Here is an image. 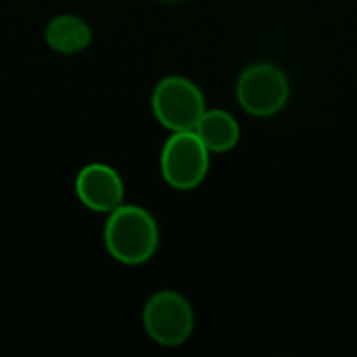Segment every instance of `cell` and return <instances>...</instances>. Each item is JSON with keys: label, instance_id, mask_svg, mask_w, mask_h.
<instances>
[{"label": "cell", "instance_id": "obj_8", "mask_svg": "<svg viewBox=\"0 0 357 357\" xmlns=\"http://www.w3.org/2000/svg\"><path fill=\"white\" fill-rule=\"evenodd\" d=\"M195 132L211 153H228L241 140L238 121L222 109H207Z\"/></svg>", "mask_w": 357, "mask_h": 357}, {"label": "cell", "instance_id": "obj_3", "mask_svg": "<svg viewBox=\"0 0 357 357\" xmlns=\"http://www.w3.org/2000/svg\"><path fill=\"white\" fill-rule=\"evenodd\" d=\"M142 326L157 345L180 347L195 331L192 305L176 291H157L144 303Z\"/></svg>", "mask_w": 357, "mask_h": 357}, {"label": "cell", "instance_id": "obj_4", "mask_svg": "<svg viewBox=\"0 0 357 357\" xmlns=\"http://www.w3.org/2000/svg\"><path fill=\"white\" fill-rule=\"evenodd\" d=\"M209 149L195 130L174 132L161 151V176L176 190H192L209 174Z\"/></svg>", "mask_w": 357, "mask_h": 357}, {"label": "cell", "instance_id": "obj_9", "mask_svg": "<svg viewBox=\"0 0 357 357\" xmlns=\"http://www.w3.org/2000/svg\"><path fill=\"white\" fill-rule=\"evenodd\" d=\"M155 2H161V4H167V6H180L188 0H155Z\"/></svg>", "mask_w": 357, "mask_h": 357}, {"label": "cell", "instance_id": "obj_1", "mask_svg": "<svg viewBox=\"0 0 357 357\" xmlns=\"http://www.w3.org/2000/svg\"><path fill=\"white\" fill-rule=\"evenodd\" d=\"M105 247L123 266L146 264L159 249V226L144 207L119 205L105 224Z\"/></svg>", "mask_w": 357, "mask_h": 357}, {"label": "cell", "instance_id": "obj_7", "mask_svg": "<svg viewBox=\"0 0 357 357\" xmlns=\"http://www.w3.org/2000/svg\"><path fill=\"white\" fill-rule=\"evenodd\" d=\"M44 40L59 54H77L92 44V27L77 15H56L48 21Z\"/></svg>", "mask_w": 357, "mask_h": 357}, {"label": "cell", "instance_id": "obj_5", "mask_svg": "<svg viewBox=\"0 0 357 357\" xmlns=\"http://www.w3.org/2000/svg\"><path fill=\"white\" fill-rule=\"evenodd\" d=\"M291 98V84L287 73L272 63H253L238 75L236 100L255 115L270 117L280 113Z\"/></svg>", "mask_w": 357, "mask_h": 357}, {"label": "cell", "instance_id": "obj_6", "mask_svg": "<svg viewBox=\"0 0 357 357\" xmlns=\"http://www.w3.org/2000/svg\"><path fill=\"white\" fill-rule=\"evenodd\" d=\"M123 180L105 163H90L75 178V195L79 203L96 213H111L123 205Z\"/></svg>", "mask_w": 357, "mask_h": 357}, {"label": "cell", "instance_id": "obj_2", "mask_svg": "<svg viewBox=\"0 0 357 357\" xmlns=\"http://www.w3.org/2000/svg\"><path fill=\"white\" fill-rule=\"evenodd\" d=\"M151 107L157 121L172 132L195 130L207 111L201 88L184 75L159 79L151 96Z\"/></svg>", "mask_w": 357, "mask_h": 357}]
</instances>
